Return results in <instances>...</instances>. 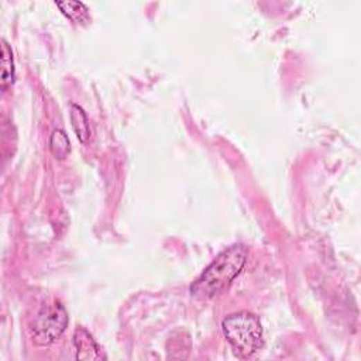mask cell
I'll return each instance as SVG.
<instances>
[{
	"mask_svg": "<svg viewBox=\"0 0 361 361\" xmlns=\"http://www.w3.org/2000/svg\"><path fill=\"white\" fill-rule=\"evenodd\" d=\"M15 82L13 53L6 39H2V88L6 91Z\"/></svg>",
	"mask_w": 361,
	"mask_h": 361,
	"instance_id": "obj_7",
	"label": "cell"
},
{
	"mask_svg": "<svg viewBox=\"0 0 361 361\" xmlns=\"http://www.w3.org/2000/svg\"><path fill=\"white\" fill-rule=\"evenodd\" d=\"M61 12L68 16L75 23L89 21V10L82 2H73V0H65V2H55Z\"/></svg>",
	"mask_w": 361,
	"mask_h": 361,
	"instance_id": "obj_6",
	"label": "cell"
},
{
	"mask_svg": "<svg viewBox=\"0 0 361 361\" xmlns=\"http://www.w3.org/2000/svg\"><path fill=\"white\" fill-rule=\"evenodd\" d=\"M50 146H51V151H53L54 157L58 158V159H64L71 150L69 139H68V136L65 134L64 130H54L53 132Z\"/></svg>",
	"mask_w": 361,
	"mask_h": 361,
	"instance_id": "obj_8",
	"label": "cell"
},
{
	"mask_svg": "<svg viewBox=\"0 0 361 361\" xmlns=\"http://www.w3.org/2000/svg\"><path fill=\"white\" fill-rule=\"evenodd\" d=\"M73 344H75L76 360H100V358H105L102 349L95 342L92 335L82 328L76 329L75 336H73Z\"/></svg>",
	"mask_w": 361,
	"mask_h": 361,
	"instance_id": "obj_4",
	"label": "cell"
},
{
	"mask_svg": "<svg viewBox=\"0 0 361 361\" xmlns=\"http://www.w3.org/2000/svg\"><path fill=\"white\" fill-rule=\"evenodd\" d=\"M223 333L238 358H249L263 347L260 319L250 312L230 315L222 324Z\"/></svg>",
	"mask_w": 361,
	"mask_h": 361,
	"instance_id": "obj_2",
	"label": "cell"
},
{
	"mask_svg": "<svg viewBox=\"0 0 361 361\" xmlns=\"http://www.w3.org/2000/svg\"><path fill=\"white\" fill-rule=\"evenodd\" d=\"M71 123H72V127H73L79 141H82V143L88 141V139L91 136V127H89V122H88L85 110L79 105L71 106Z\"/></svg>",
	"mask_w": 361,
	"mask_h": 361,
	"instance_id": "obj_5",
	"label": "cell"
},
{
	"mask_svg": "<svg viewBox=\"0 0 361 361\" xmlns=\"http://www.w3.org/2000/svg\"><path fill=\"white\" fill-rule=\"evenodd\" d=\"M68 326V313L61 302L43 305L35 316L33 326L34 342L39 346L54 343Z\"/></svg>",
	"mask_w": 361,
	"mask_h": 361,
	"instance_id": "obj_3",
	"label": "cell"
},
{
	"mask_svg": "<svg viewBox=\"0 0 361 361\" xmlns=\"http://www.w3.org/2000/svg\"><path fill=\"white\" fill-rule=\"evenodd\" d=\"M246 258L247 250L242 245H234L222 252L192 284V297L205 301L220 294L243 270Z\"/></svg>",
	"mask_w": 361,
	"mask_h": 361,
	"instance_id": "obj_1",
	"label": "cell"
}]
</instances>
